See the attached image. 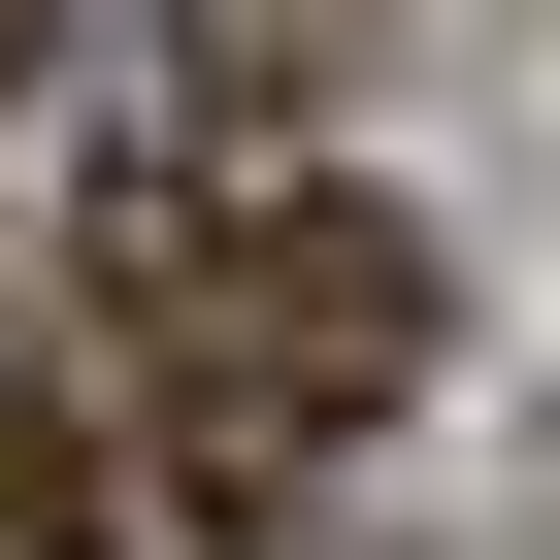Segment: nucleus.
Here are the masks:
<instances>
[{
  "instance_id": "nucleus-1",
  "label": "nucleus",
  "mask_w": 560,
  "mask_h": 560,
  "mask_svg": "<svg viewBox=\"0 0 560 560\" xmlns=\"http://www.w3.org/2000/svg\"><path fill=\"white\" fill-rule=\"evenodd\" d=\"M100 264H132V494H198V527H298L462 363V264L396 198H330V165H132Z\"/></svg>"
},
{
  "instance_id": "nucleus-2",
  "label": "nucleus",
  "mask_w": 560,
  "mask_h": 560,
  "mask_svg": "<svg viewBox=\"0 0 560 560\" xmlns=\"http://www.w3.org/2000/svg\"><path fill=\"white\" fill-rule=\"evenodd\" d=\"M0 560H100V429H34V396H0Z\"/></svg>"
},
{
  "instance_id": "nucleus-3",
  "label": "nucleus",
  "mask_w": 560,
  "mask_h": 560,
  "mask_svg": "<svg viewBox=\"0 0 560 560\" xmlns=\"http://www.w3.org/2000/svg\"><path fill=\"white\" fill-rule=\"evenodd\" d=\"M0 67H34V0H0Z\"/></svg>"
}]
</instances>
